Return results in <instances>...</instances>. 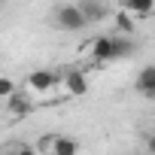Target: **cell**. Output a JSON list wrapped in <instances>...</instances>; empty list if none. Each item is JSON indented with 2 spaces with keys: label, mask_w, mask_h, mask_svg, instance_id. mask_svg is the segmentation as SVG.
Instances as JSON below:
<instances>
[{
  "label": "cell",
  "mask_w": 155,
  "mask_h": 155,
  "mask_svg": "<svg viewBox=\"0 0 155 155\" xmlns=\"http://www.w3.org/2000/svg\"><path fill=\"white\" fill-rule=\"evenodd\" d=\"M55 25H58L61 31L76 34V31H82V28L88 25V18L82 15L79 3H64V6H58V9H55Z\"/></svg>",
  "instance_id": "7a4b0ae2"
},
{
  "label": "cell",
  "mask_w": 155,
  "mask_h": 155,
  "mask_svg": "<svg viewBox=\"0 0 155 155\" xmlns=\"http://www.w3.org/2000/svg\"><path fill=\"white\" fill-rule=\"evenodd\" d=\"M94 64H107V61H119V58H128L131 55V43L119 34H101V37H91L88 40V49Z\"/></svg>",
  "instance_id": "6da1fadb"
},
{
  "label": "cell",
  "mask_w": 155,
  "mask_h": 155,
  "mask_svg": "<svg viewBox=\"0 0 155 155\" xmlns=\"http://www.w3.org/2000/svg\"><path fill=\"white\" fill-rule=\"evenodd\" d=\"M3 155H37V149L28 146V143H15V146H9Z\"/></svg>",
  "instance_id": "7c38bea8"
},
{
  "label": "cell",
  "mask_w": 155,
  "mask_h": 155,
  "mask_svg": "<svg viewBox=\"0 0 155 155\" xmlns=\"http://www.w3.org/2000/svg\"><path fill=\"white\" fill-rule=\"evenodd\" d=\"M113 28L122 34V37H128V34H134V28H137V21H134V15L128 12V9H119L116 15H113Z\"/></svg>",
  "instance_id": "30bf717a"
},
{
  "label": "cell",
  "mask_w": 155,
  "mask_h": 155,
  "mask_svg": "<svg viewBox=\"0 0 155 155\" xmlns=\"http://www.w3.org/2000/svg\"><path fill=\"white\" fill-rule=\"evenodd\" d=\"M61 85H64L67 94L82 97V94H88V76H85L82 70H64V73H61Z\"/></svg>",
  "instance_id": "5b68a950"
},
{
  "label": "cell",
  "mask_w": 155,
  "mask_h": 155,
  "mask_svg": "<svg viewBox=\"0 0 155 155\" xmlns=\"http://www.w3.org/2000/svg\"><path fill=\"white\" fill-rule=\"evenodd\" d=\"M43 149H46V155H79L76 137H67V134H49V137H43Z\"/></svg>",
  "instance_id": "3957f363"
},
{
  "label": "cell",
  "mask_w": 155,
  "mask_h": 155,
  "mask_svg": "<svg viewBox=\"0 0 155 155\" xmlns=\"http://www.w3.org/2000/svg\"><path fill=\"white\" fill-rule=\"evenodd\" d=\"M15 91H18V85H15L12 76H0V101H9Z\"/></svg>",
  "instance_id": "8fae6325"
},
{
  "label": "cell",
  "mask_w": 155,
  "mask_h": 155,
  "mask_svg": "<svg viewBox=\"0 0 155 155\" xmlns=\"http://www.w3.org/2000/svg\"><path fill=\"white\" fill-rule=\"evenodd\" d=\"M146 146H149V152H152V155H155V134H152V137H149V140H146Z\"/></svg>",
  "instance_id": "4fadbf2b"
},
{
  "label": "cell",
  "mask_w": 155,
  "mask_h": 155,
  "mask_svg": "<svg viewBox=\"0 0 155 155\" xmlns=\"http://www.w3.org/2000/svg\"><path fill=\"white\" fill-rule=\"evenodd\" d=\"M122 9H128L134 18H146L155 12V0H122Z\"/></svg>",
  "instance_id": "9c48e42d"
},
{
  "label": "cell",
  "mask_w": 155,
  "mask_h": 155,
  "mask_svg": "<svg viewBox=\"0 0 155 155\" xmlns=\"http://www.w3.org/2000/svg\"><path fill=\"white\" fill-rule=\"evenodd\" d=\"M79 9H82V15L88 18V25L110 18V6L104 3V0H79Z\"/></svg>",
  "instance_id": "8992f818"
},
{
  "label": "cell",
  "mask_w": 155,
  "mask_h": 155,
  "mask_svg": "<svg viewBox=\"0 0 155 155\" xmlns=\"http://www.w3.org/2000/svg\"><path fill=\"white\" fill-rule=\"evenodd\" d=\"M6 113H9L12 119H25V116L31 113V97H28L25 91H15V94L6 101Z\"/></svg>",
  "instance_id": "52a82bcc"
},
{
  "label": "cell",
  "mask_w": 155,
  "mask_h": 155,
  "mask_svg": "<svg viewBox=\"0 0 155 155\" xmlns=\"http://www.w3.org/2000/svg\"><path fill=\"white\" fill-rule=\"evenodd\" d=\"M137 91L146 97H155V64H146L137 73Z\"/></svg>",
  "instance_id": "ba28073f"
},
{
  "label": "cell",
  "mask_w": 155,
  "mask_h": 155,
  "mask_svg": "<svg viewBox=\"0 0 155 155\" xmlns=\"http://www.w3.org/2000/svg\"><path fill=\"white\" fill-rule=\"evenodd\" d=\"M58 82H61V76H58L55 70H31V73H28V88H31V91H40V94L52 91Z\"/></svg>",
  "instance_id": "277c9868"
}]
</instances>
